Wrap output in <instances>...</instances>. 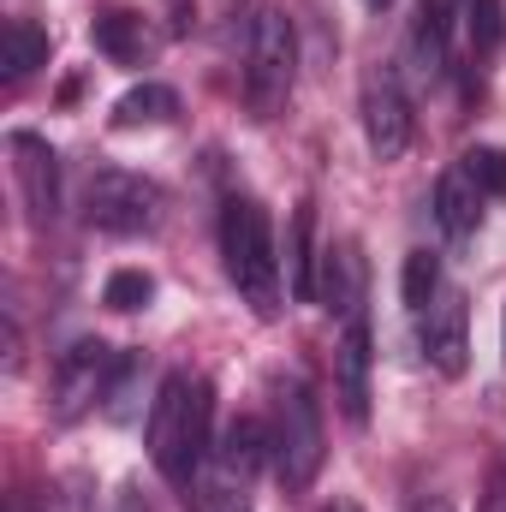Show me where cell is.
Instances as JSON below:
<instances>
[{
	"label": "cell",
	"mask_w": 506,
	"mask_h": 512,
	"mask_svg": "<svg viewBox=\"0 0 506 512\" xmlns=\"http://www.w3.org/2000/svg\"><path fill=\"white\" fill-rule=\"evenodd\" d=\"M209 417H215V387H209V376H191V370H173L161 393L149 399V459L167 489L191 495V483L215 447Z\"/></svg>",
	"instance_id": "1"
},
{
	"label": "cell",
	"mask_w": 506,
	"mask_h": 512,
	"mask_svg": "<svg viewBox=\"0 0 506 512\" xmlns=\"http://www.w3.org/2000/svg\"><path fill=\"white\" fill-rule=\"evenodd\" d=\"M221 256H227V274L256 316H280V251H274L268 209L256 197L221 203Z\"/></svg>",
	"instance_id": "2"
},
{
	"label": "cell",
	"mask_w": 506,
	"mask_h": 512,
	"mask_svg": "<svg viewBox=\"0 0 506 512\" xmlns=\"http://www.w3.org/2000/svg\"><path fill=\"white\" fill-rule=\"evenodd\" d=\"M328 459V441H322V405L310 382H280L274 387V411H268V465H274V483L286 495H304L316 483Z\"/></svg>",
	"instance_id": "3"
},
{
	"label": "cell",
	"mask_w": 506,
	"mask_h": 512,
	"mask_svg": "<svg viewBox=\"0 0 506 512\" xmlns=\"http://www.w3.org/2000/svg\"><path fill=\"white\" fill-rule=\"evenodd\" d=\"M268 459V429L256 417H233L227 435L209 447L191 495H197V512H251V483Z\"/></svg>",
	"instance_id": "4"
},
{
	"label": "cell",
	"mask_w": 506,
	"mask_h": 512,
	"mask_svg": "<svg viewBox=\"0 0 506 512\" xmlns=\"http://www.w3.org/2000/svg\"><path fill=\"white\" fill-rule=\"evenodd\" d=\"M292 78H298V36H292V18L280 6H262L251 18V36H245V102H251L256 120H274L292 96Z\"/></svg>",
	"instance_id": "5"
},
{
	"label": "cell",
	"mask_w": 506,
	"mask_h": 512,
	"mask_svg": "<svg viewBox=\"0 0 506 512\" xmlns=\"http://www.w3.org/2000/svg\"><path fill=\"white\" fill-rule=\"evenodd\" d=\"M161 209H167V191L126 167H102L84 185V221L96 233H120V239L149 233V227H161Z\"/></svg>",
	"instance_id": "6"
},
{
	"label": "cell",
	"mask_w": 506,
	"mask_h": 512,
	"mask_svg": "<svg viewBox=\"0 0 506 512\" xmlns=\"http://www.w3.org/2000/svg\"><path fill=\"white\" fill-rule=\"evenodd\" d=\"M114 352L102 340H72L54 364V393H48V411L54 423H78L84 411H96L108 399V382H114Z\"/></svg>",
	"instance_id": "7"
},
{
	"label": "cell",
	"mask_w": 506,
	"mask_h": 512,
	"mask_svg": "<svg viewBox=\"0 0 506 512\" xmlns=\"http://www.w3.org/2000/svg\"><path fill=\"white\" fill-rule=\"evenodd\" d=\"M411 96L399 84V66H370L364 78V137H370V155L376 161H399L411 149Z\"/></svg>",
	"instance_id": "8"
},
{
	"label": "cell",
	"mask_w": 506,
	"mask_h": 512,
	"mask_svg": "<svg viewBox=\"0 0 506 512\" xmlns=\"http://www.w3.org/2000/svg\"><path fill=\"white\" fill-rule=\"evenodd\" d=\"M6 155H12V185L24 197L30 227H54V215H60V155L36 131H12Z\"/></svg>",
	"instance_id": "9"
},
{
	"label": "cell",
	"mask_w": 506,
	"mask_h": 512,
	"mask_svg": "<svg viewBox=\"0 0 506 512\" xmlns=\"http://www.w3.org/2000/svg\"><path fill=\"white\" fill-rule=\"evenodd\" d=\"M423 352H429V364L447 382H459L471 370V310H465V292H441L423 310Z\"/></svg>",
	"instance_id": "10"
},
{
	"label": "cell",
	"mask_w": 506,
	"mask_h": 512,
	"mask_svg": "<svg viewBox=\"0 0 506 512\" xmlns=\"http://www.w3.org/2000/svg\"><path fill=\"white\" fill-rule=\"evenodd\" d=\"M334 399L346 411V423H370V322L352 316L340 346H334Z\"/></svg>",
	"instance_id": "11"
},
{
	"label": "cell",
	"mask_w": 506,
	"mask_h": 512,
	"mask_svg": "<svg viewBox=\"0 0 506 512\" xmlns=\"http://www.w3.org/2000/svg\"><path fill=\"white\" fill-rule=\"evenodd\" d=\"M435 221L447 239H471L477 221H483V185L465 173V161H453L441 179H435Z\"/></svg>",
	"instance_id": "12"
},
{
	"label": "cell",
	"mask_w": 506,
	"mask_h": 512,
	"mask_svg": "<svg viewBox=\"0 0 506 512\" xmlns=\"http://www.w3.org/2000/svg\"><path fill=\"white\" fill-rule=\"evenodd\" d=\"M316 203L304 197L298 209H292V227H286V256H280V268H286V298L292 304H310L316 298Z\"/></svg>",
	"instance_id": "13"
},
{
	"label": "cell",
	"mask_w": 506,
	"mask_h": 512,
	"mask_svg": "<svg viewBox=\"0 0 506 512\" xmlns=\"http://www.w3.org/2000/svg\"><path fill=\"white\" fill-rule=\"evenodd\" d=\"M316 298H322L328 310H340L346 322L358 316V304H364V256H358V245H352V239H346V245H334V251L322 256Z\"/></svg>",
	"instance_id": "14"
},
{
	"label": "cell",
	"mask_w": 506,
	"mask_h": 512,
	"mask_svg": "<svg viewBox=\"0 0 506 512\" xmlns=\"http://www.w3.org/2000/svg\"><path fill=\"white\" fill-rule=\"evenodd\" d=\"M96 48L114 66H149L155 60V36H149L143 12H102L96 18Z\"/></svg>",
	"instance_id": "15"
},
{
	"label": "cell",
	"mask_w": 506,
	"mask_h": 512,
	"mask_svg": "<svg viewBox=\"0 0 506 512\" xmlns=\"http://www.w3.org/2000/svg\"><path fill=\"white\" fill-rule=\"evenodd\" d=\"M179 114V90H167V84H137L120 96V108H114V126L120 131H137V126H167Z\"/></svg>",
	"instance_id": "16"
},
{
	"label": "cell",
	"mask_w": 506,
	"mask_h": 512,
	"mask_svg": "<svg viewBox=\"0 0 506 512\" xmlns=\"http://www.w3.org/2000/svg\"><path fill=\"white\" fill-rule=\"evenodd\" d=\"M0 42H6L0 66H6V78H12V84H18V78H30L36 66H48V30H36L30 18H12Z\"/></svg>",
	"instance_id": "17"
},
{
	"label": "cell",
	"mask_w": 506,
	"mask_h": 512,
	"mask_svg": "<svg viewBox=\"0 0 506 512\" xmlns=\"http://www.w3.org/2000/svg\"><path fill=\"white\" fill-rule=\"evenodd\" d=\"M399 298H405V310H417V316H423V310L441 298V256H435V251H411V256H405Z\"/></svg>",
	"instance_id": "18"
},
{
	"label": "cell",
	"mask_w": 506,
	"mask_h": 512,
	"mask_svg": "<svg viewBox=\"0 0 506 512\" xmlns=\"http://www.w3.org/2000/svg\"><path fill=\"white\" fill-rule=\"evenodd\" d=\"M411 66L435 84V78H447V24H435L429 12H417V24H411Z\"/></svg>",
	"instance_id": "19"
},
{
	"label": "cell",
	"mask_w": 506,
	"mask_h": 512,
	"mask_svg": "<svg viewBox=\"0 0 506 512\" xmlns=\"http://www.w3.org/2000/svg\"><path fill=\"white\" fill-rule=\"evenodd\" d=\"M143 370H149L143 352H120L114 382H108V399H102V411H108L114 423H131V417H137V382H143Z\"/></svg>",
	"instance_id": "20"
},
{
	"label": "cell",
	"mask_w": 506,
	"mask_h": 512,
	"mask_svg": "<svg viewBox=\"0 0 506 512\" xmlns=\"http://www.w3.org/2000/svg\"><path fill=\"white\" fill-rule=\"evenodd\" d=\"M149 298H155V274H143V268H120V274H108V286H102V304L120 310V316L143 310Z\"/></svg>",
	"instance_id": "21"
},
{
	"label": "cell",
	"mask_w": 506,
	"mask_h": 512,
	"mask_svg": "<svg viewBox=\"0 0 506 512\" xmlns=\"http://www.w3.org/2000/svg\"><path fill=\"white\" fill-rule=\"evenodd\" d=\"M459 161H465V173L483 185V197H506V149H495V143H477V149H465Z\"/></svg>",
	"instance_id": "22"
},
{
	"label": "cell",
	"mask_w": 506,
	"mask_h": 512,
	"mask_svg": "<svg viewBox=\"0 0 506 512\" xmlns=\"http://www.w3.org/2000/svg\"><path fill=\"white\" fill-rule=\"evenodd\" d=\"M471 48H477V60H489L495 54V42H501V0H471Z\"/></svg>",
	"instance_id": "23"
},
{
	"label": "cell",
	"mask_w": 506,
	"mask_h": 512,
	"mask_svg": "<svg viewBox=\"0 0 506 512\" xmlns=\"http://www.w3.org/2000/svg\"><path fill=\"white\" fill-rule=\"evenodd\" d=\"M423 12H429L435 24H447V30H453V18H465V12H471V0H423Z\"/></svg>",
	"instance_id": "24"
},
{
	"label": "cell",
	"mask_w": 506,
	"mask_h": 512,
	"mask_svg": "<svg viewBox=\"0 0 506 512\" xmlns=\"http://www.w3.org/2000/svg\"><path fill=\"white\" fill-rule=\"evenodd\" d=\"M483 512H506V471H495V483L483 495Z\"/></svg>",
	"instance_id": "25"
},
{
	"label": "cell",
	"mask_w": 506,
	"mask_h": 512,
	"mask_svg": "<svg viewBox=\"0 0 506 512\" xmlns=\"http://www.w3.org/2000/svg\"><path fill=\"white\" fill-rule=\"evenodd\" d=\"M114 512H149V507H143V495H131V489H126V495H120V507H114Z\"/></svg>",
	"instance_id": "26"
},
{
	"label": "cell",
	"mask_w": 506,
	"mask_h": 512,
	"mask_svg": "<svg viewBox=\"0 0 506 512\" xmlns=\"http://www.w3.org/2000/svg\"><path fill=\"white\" fill-rule=\"evenodd\" d=\"M405 512H453V507H447V501H411Z\"/></svg>",
	"instance_id": "27"
},
{
	"label": "cell",
	"mask_w": 506,
	"mask_h": 512,
	"mask_svg": "<svg viewBox=\"0 0 506 512\" xmlns=\"http://www.w3.org/2000/svg\"><path fill=\"white\" fill-rule=\"evenodd\" d=\"M322 512H358V507L352 501H334V507H322Z\"/></svg>",
	"instance_id": "28"
},
{
	"label": "cell",
	"mask_w": 506,
	"mask_h": 512,
	"mask_svg": "<svg viewBox=\"0 0 506 512\" xmlns=\"http://www.w3.org/2000/svg\"><path fill=\"white\" fill-rule=\"evenodd\" d=\"M364 6H370V12H387V6H393V0H364Z\"/></svg>",
	"instance_id": "29"
},
{
	"label": "cell",
	"mask_w": 506,
	"mask_h": 512,
	"mask_svg": "<svg viewBox=\"0 0 506 512\" xmlns=\"http://www.w3.org/2000/svg\"><path fill=\"white\" fill-rule=\"evenodd\" d=\"M12 512H30V507H12Z\"/></svg>",
	"instance_id": "30"
}]
</instances>
